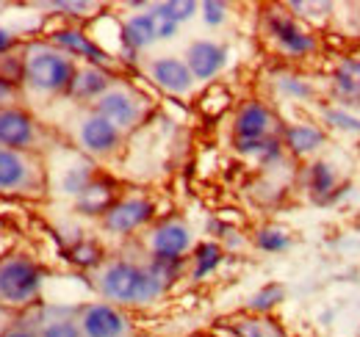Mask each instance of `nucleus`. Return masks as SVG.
<instances>
[{"instance_id":"c85d7f7f","label":"nucleus","mask_w":360,"mask_h":337,"mask_svg":"<svg viewBox=\"0 0 360 337\" xmlns=\"http://www.w3.org/2000/svg\"><path fill=\"white\" fill-rule=\"evenodd\" d=\"M271 86H274V91H277L280 97H285V100L305 103V100H314L316 97V86L311 84L308 78H302V75H297V72H288V70L274 72V75H271Z\"/></svg>"},{"instance_id":"7c9ffc66","label":"nucleus","mask_w":360,"mask_h":337,"mask_svg":"<svg viewBox=\"0 0 360 337\" xmlns=\"http://www.w3.org/2000/svg\"><path fill=\"white\" fill-rule=\"evenodd\" d=\"M150 14L155 20H169V22H188L200 14V3L197 0H161V3H150Z\"/></svg>"},{"instance_id":"4be33fe9","label":"nucleus","mask_w":360,"mask_h":337,"mask_svg":"<svg viewBox=\"0 0 360 337\" xmlns=\"http://www.w3.org/2000/svg\"><path fill=\"white\" fill-rule=\"evenodd\" d=\"M227 260V252L222 249L219 241H200L194 244V249L188 254V279L191 282H205L208 277H214L222 263Z\"/></svg>"},{"instance_id":"7ed1b4c3","label":"nucleus","mask_w":360,"mask_h":337,"mask_svg":"<svg viewBox=\"0 0 360 337\" xmlns=\"http://www.w3.org/2000/svg\"><path fill=\"white\" fill-rule=\"evenodd\" d=\"M45 268L25 252H6L0 257V307L22 315L42 301Z\"/></svg>"},{"instance_id":"c9c22d12","label":"nucleus","mask_w":360,"mask_h":337,"mask_svg":"<svg viewBox=\"0 0 360 337\" xmlns=\"http://www.w3.org/2000/svg\"><path fill=\"white\" fill-rule=\"evenodd\" d=\"M230 17V6L225 0H202L200 3V20L208 28H222Z\"/></svg>"},{"instance_id":"bb28decb","label":"nucleus","mask_w":360,"mask_h":337,"mask_svg":"<svg viewBox=\"0 0 360 337\" xmlns=\"http://www.w3.org/2000/svg\"><path fill=\"white\" fill-rule=\"evenodd\" d=\"M230 337H285V332L266 315H238L227 324Z\"/></svg>"},{"instance_id":"393cba45","label":"nucleus","mask_w":360,"mask_h":337,"mask_svg":"<svg viewBox=\"0 0 360 337\" xmlns=\"http://www.w3.org/2000/svg\"><path fill=\"white\" fill-rule=\"evenodd\" d=\"M302 183H305L308 194L314 197L316 205H324L327 197L341 185L338 183V171L330 161H311L302 171Z\"/></svg>"},{"instance_id":"e433bc0d","label":"nucleus","mask_w":360,"mask_h":337,"mask_svg":"<svg viewBox=\"0 0 360 337\" xmlns=\"http://www.w3.org/2000/svg\"><path fill=\"white\" fill-rule=\"evenodd\" d=\"M11 105H25L22 103V88L0 75V108H11Z\"/></svg>"},{"instance_id":"2eb2a0df","label":"nucleus","mask_w":360,"mask_h":337,"mask_svg":"<svg viewBox=\"0 0 360 337\" xmlns=\"http://www.w3.org/2000/svg\"><path fill=\"white\" fill-rule=\"evenodd\" d=\"M144 72H147L150 84L169 97H188L197 86L194 75L188 72V67L180 55H158V58L147 61Z\"/></svg>"},{"instance_id":"473e14b6","label":"nucleus","mask_w":360,"mask_h":337,"mask_svg":"<svg viewBox=\"0 0 360 337\" xmlns=\"http://www.w3.org/2000/svg\"><path fill=\"white\" fill-rule=\"evenodd\" d=\"M42 8L53 11L56 17H67V20H91V11H100V3L91 0H53V3H42Z\"/></svg>"},{"instance_id":"cd10ccee","label":"nucleus","mask_w":360,"mask_h":337,"mask_svg":"<svg viewBox=\"0 0 360 337\" xmlns=\"http://www.w3.org/2000/svg\"><path fill=\"white\" fill-rule=\"evenodd\" d=\"M144 265L167 291L188 277V257H147Z\"/></svg>"},{"instance_id":"20e7f679","label":"nucleus","mask_w":360,"mask_h":337,"mask_svg":"<svg viewBox=\"0 0 360 337\" xmlns=\"http://www.w3.org/2000/svg\"><path fill=\"white\" fill-rule=\"evenodd\" d=\"M50 194L47 155L0 147V197L39 202Z\"/></svg>"},{"instance_id":"72a5a7b5","label":"nucleus","mask_w":360,"mask_h":337,"mask_svg":"<svg viewBox=\"0 0 360 337\" xmlns=\"http://www.w3.org/2000/svg\"><path fill=\"white\" fill-rule=\"evenodd\" d=\"M230 103H233V97H230V91H227L225 86H217L211 84L205 88V94L200 97V103H197V108L205 114V117H219V114H225L227 108H230Z\"/></svg>"},{"instance_id":"a878e982","label":"nucleus","mask_w":360,"mask_h":337,"mask_svg":"<svg viewBox=\"0 0 360 337\" xmlns=\"http://www.w3.org/2000/svg\"><path fill=\"white\" fill-rule=\"evenodd\" d=\"M64 254H67V260H70L78 271H89V274H94V271L108 260L103 244H100L97 238H91V235H84L81 241H75L72 246H67Z\"/></svg>"},{"instance_id":"aec40b11","label":"nucleus","mask_w":360,"mask_h":337,"mask_svg":"<svg viewBox=\"0 0 360 337\" xmlns=\"http://www.w3.org/2000/svg\"><path fill=\"white\" fill-rule=\"evenodd\" d=\"M31 318L37 324L39 337H84L75 324V307H42L37 304L31 310Z\"/></svg>"},{"instance_id":"58836bf2","label":"nucleus","mask_w":360,"mask_h":337,"mask_svg":"<svg viewBox=\"0 0 360 337\" xmlns=\"http://www.w3.org/2000/svg\"><path fill=\"white\" fill-rule=\"evenodd\" d=\"M22 44L25 42L17 37V31L0 25V55H8V53H14V50H20Z\"/></svg>"},{"instance_id":"f03ea898","label":"nucleus","mask_w":360,"mask_h":337,"mask_svg":"<svg viewBox=\"0 0 360 337\" xmlns=\"http://www.w3.org/2000/svg\"><path fill=\"white\" fill-rule=\"evenodd\" d=\"M91 288L100 301L117 304L122 310H139L161 301L169 293L144 265V260L136 257H108L94 274Z\"/></svg>"},{"instance_id":"37998d69","label":"nucleus","mask_w":360,"mask_h":337,"mask_svg":"<svg viewBox=\"0 0 360 337\" xmlns=\"http://www.w3.org/2000/svg\"><path fill=\"white\" fill-rule=\"evenodd\" d=\"M136 337H147V335H136Z\"/></svg>"},{"instance_id":"6e6552de","label":"nucleus","mask_w":360,"mask_h":337,"mask_svg":"<svg viewBox=\"0 0 360 337\" xmlns=\"http://www.w3.org/2000/svg\"><path fill=\"white\" fill-rule=\"evenodd\" d=\"M72 141H75L78 152H84L86 158H91L97 164V161H111V158H117L122 152L125 133H120L108 119H103L100 114L86 108L75 122Z\"/></svg>"},{"instance_id":"c03bdc74","label":"nucleus","mask_w":360,"mask_h":337,"mask_svg":"<svg viewBox=\"0 0 360 337\" xmlns=\"http://www.w3.org/2000/svg\"><path fill=\"white\" fill-rule=\"evenodd\" d=\"M3 254H6V252H0V257H3Z\"/></svg>"},{"instance_id":"a19ab883","label":"nucleus","mask_w":360,"mask_h":337,"mask_svg":"<svg viewBox=\"0 0 360 337\" xmlns=\"http://www.w3.org/2000/svg\"><path fill=\"white\" fill-rule=\"evenodd\" d=\"M17 318H20L17 312H11V310H6V307H0V337L6 335V332H8V329H11L14 324H17Z\"/></svg>"},{"instance_id":"5701e85b","label":"nucleus","mask_w":360,"mask_h":337,"mask_svg":"<svg viewBox=\"0 0 360 337\" xmlns=\"http://www.w3.org/2000/svg\"><path fill=\"white\" fill-rule=\"evenodd\" d=\"M333 97L338 108H360V58H344L333 70Z\"/></svg>"},{"instance_id":"ddd939ff","label":"nucleus","mask_w":360,"mask_h":337,"mask_svg":"<svg viewBox=\"0 0 360 337\" xmlns=\"http://www.w3.org/2000/svg\"><path fill=\"white\" fill-rule=\"evenodd\" d=\"M280 130H283V122L277 119L274 108L258 97L238 103L233 111V125H230L233 141H258V138L280 136Z\"/></svg>"},{"instance_id":"a211bd4d","label":"nucleus","mask_w":360,"mask_h":337,"mask_svg":"<svg viewBox=\"0 0 360 337\" xmlns=\"http://www.w3.org/2000/svg\"><path fill=\"white\" fill-rule=\"evenodd\" d=\"M122 194H120V185H117V180L114 177H108V174H97L94 180H91V185L72 202V208L78 216H86V218H103L105 213L114 208V202L120 199Z\"/></svg>"},{"instance_id":"412c9836","label":"nucleus","mask_w":360,"mask_h":337,"mask_svg":"<svg viewBox=\"0 0 360 337\" xmlns=\"http://www.w3.org/2000/svg\"><path fill=\"white\" fill-rule=\"evenodd\" d=\"M233 152L247 158V161H255L261 168L271 171L274 166H280L288 152L280 141V136H269V138H258V141H233Z\"/></svg>"},{"instance_id":"f704fd0d","label":"nucleus","mask_w":360,"mask_h":337,"mask_svg":"<svg viewBox=\"0 0 360 337\" xmlns=\"http://www.w3.org/2000/svg\"><path fill=\"white\" fill-rule=\"evenodd\" d=\"M321 119L324 125L335 127V130H344V133H352V136H360V119L355 114L338 108V105H330V108H321Z\"/></svg>"},{"instance_id":"b1692460","label":"nucleus","mask_w":360,"mask_h":337,"mask_svg":"<svg viewBox=\"0 0 360 337\" xmlns=\"http://www.w3.org/2000/svg\"><path fill=\"white\" fill-rule=\"evenodd\" d=\"M120 42H122V47H128L134 53H144L147 47H153V44L158 42V37H155V17L150 14V8L147 11H136V14L122 20Z\"/></svg>"},{"instance_id":"f257e3e1","label":"nucleus","mask_w":360,"mask_h":337,"mask_svg":"<svg viewBox=\"0 0 360 337\" xmlns=\"http://www.w3.org/2000/svg\"><path fill=\"white\" fill-rule=\"evenodd\" d=\"M78 61L47 39H28L22 44V103L45 105L50 100L67 97Z\"/></svg>"},{"instance_id":"0eeeda50","label":"nucleus","mask_w":360,"mask_h":337,"mask_svg":"<svg viewBox=\"0 0 360 337\" xmlns=\"http://www.w3.org/2000/svg\"><path fill=\"white\" fill-rule=\"evenodd\" d=\"M264 37L271 42V47L285 55V58H308L319 50V39L311 28H305L285 6H269L264 8L261 17Z\"/></svg>"},{"instance_id":"2f4dec72","label":"nucleus","mask_w":360,"mask_h":337,"mask_svg":"<svg viewBox=\"0 0 360 337\" xmlns=\"http://www.w3.org/2000/svg\"><path fill=\"white\" fill-rule=\"evenodd\" d=\"M285 301V285L283 282H266L255 293L247 298V312L250 315H269Z\"/></svg>"},{"instance_id":"f8f14e48","label":"nucleus","mask_w":360,"mask_h":337,"mask_svg":"<svg viewBox=\"0 0 360 337\" xmlns=\"http://www.w3.org/2000/svg\"><path fill=\"white\" fill-rule=\"evenodd\" d=\"M45 39L50 44H56L58 50H64L78 64H91V67H103V70H114L120 64L108 50H103L100 44L94 42V37L84 25H75V22H64V25L50 28L45 34Z\"/></svg>"},{"instance_id":"ea45409f","label":"nucleus","mask_w":360,"mask_h":337,"mask_svg":"<svg viewBox=\"0 0 360 337\" xmlns=\"http://www.w3.org/2000/svg\"><path fill=\"white\" fill-rule=\"evenodd\" d=\"M180 34L178 22H169V20H155V37L158 42H172Z\"/></svg>"},{"instance_id":"79ce46f5","label":"nucleus","mask_w":360,"mask_h":337,"mask_svg":"<svg viewBox=\"0 0 360 337\" xmlns=\"http://www.w3.org/2000/svg\"><path fill=\"white\" fill-rule=\"evenodd\" d=\"M186 337H214V335H208V332H191V335H186Z\"/></svg>"},{"instance_id":"dca6fc26","label":"nucleus","mask_w":360,"mask_h":337,"mask_svg":"<svg viewBox=\"0 0 360 337\" xmlns=\"http://www.w3.org/2000/svg\"><path fill=\"white\" fill-rule=\"evenodd\" d=\"M117 72L114 70H103V67H91V64H78V72L70 86V100L81 103V105H94L111 86L117 84Z\"/></svg>"},{"instance_id":"4c0bfd02","label":"nucleus","mask_w":360,"mask_h":337,"mask_svg":"<svg viewBox=\"0 0 360 337\" xmlns=\"http://www.w3.org/2000/svg\"><path fill=\"white\" fill-rule=\"evenodd\" d=\"M3 337H39L37 324H34V318H31V312H22V315L17 318V324H14V326H11Z\"/></svg>"},{"instance_id":"1a4fd4ad","label":"nucleus","mask_w":360,"mask_h":337,"mask_svg":"<svg viewBox=\"0 0 360 337\" xmlns=\"http://www.w3.org/2000/svg\"><path fill=\"white\" fill-rule=\"evenodd\" d=\"M75 324L84 337H136L134 315L108 301H86L75 307Z\"/></svg>"},{"instance_id":"4468645a","label":"nucleus","mask_w":360,"mask_h":337,"mask_svg":"<svg viewBox=\"0 0 360 337\" xmlns=\"http://www.w3.org/2000/svg\"><path fill=\"white\" fill-rule=\"evenodd\" d=\"M183 61L197 84L211 86L227 70L230 50H227V44L217 42V39H194L186 47Z\"/></svg>"},{"instance_id":"39448f33","label":"nucleus","mask_w":360,"mask_h":337,"mask_svg":"<svg viewBox=\"0 0 360 337\" xmlns=\"http://www.w3.org/2000/svg\"><path fill=\"white\" fill-rule=\"evenodd\" d=\"M0 147L47 155L50 150L58 147V133L45 125L34 108L11 105V108H0Z\"/></svg>"},{"instance_id":"f3484780","label":"nucleus","mask_w":360,"mask_h":337,"mask_svg":"<svg viewBox=\"0 0 360 337\" xmlns=\"http://www.w3.org/2000/svg\"><path fill=\"white\" fill-rule=\"evenodd\" d=\"M100 174L97 164L86 158L84 152H70V161L58 168L56 174V191L61 197H70L72 202L91 185V180Z\"/></svg>"},{"instance_id":"9b49d317","label":"nucleus","mask_w":360,"mask_h":337,"mask_svg":"<svg viewBox=\"0 0 360 337\" xmlns=\"http://www.w3.org/2000/svg\"><path fill=\"white\" fill-rule=\"evenodd\" d=\"M194 249V232L186 218L175 213L155 218L144 230V252L147 257H188Z\"/></svg>"},{"instance_id":"423d86ee","label":"nucleus","mask_w":360,"mask_h":337,"mask_svg":"<svg viewBox=\"0 0 360 337\" xmlns=\"http://www.w3.org/2000/svg\"><path fill=\"white\" fill-rule=\"evenodd\" d=\"M94 114H100L103 119H108L111 125L117 127L120 133H134L139 127L147 122L150 111H153V103L147 94H141L134 84L128 81H117L111 86L94 105H91Z\"/></svg>"},{"instance_id":"6ab92c4d","label":"nucleus","mask_w":360,"mask_h":337,"mask_svg":"<svg viewBox=\"0 0 360 337\" xmlns=\"http://www.w3.org/2000/svg\"><path fill=\"white\" fill-rule=\"evenodd\" d=\"M280 141L288 158H311L327 144V130L316 122H288L280 130Z\"/></svg>"},{"instance_id":"9d476101","label":"nucleus","mask_w":360,"mask_h":337,"mask_svg":"<svg viewBox=\"0 0 360 337\" xmlns=\"http://www.w3.org/2000/svg\"><path fill=\"white\" fill-rule=\"evenodd\" d=\"M155 202L144 194H125L114 202V208L100 218V230L114 238H134L155 221Z\"/></svg>"},{"instance_id":"c756f323","label":"nucleus","mask_w":360,"mask_h":337,"mask_svg":"<svg viewBox=\"0 0 360 337\" xmlns=\"http://www.w3.org/2000/svg\"><path fill=\"white\" fill-rule=\"evenodd\" d=\"M294 238L285 227H277V224H264L252 232V246L264 254H283L291 249Z\"/></svg>"}]
</instances>
